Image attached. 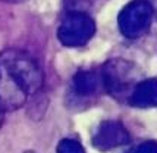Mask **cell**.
Listing matches in <instances>:
<instances>
[{"label":"cell","instance_id":"13","mask_svg":"<svg viewBox=\"0 0 157 153\" xmlns=\"http://www.w3.org/2000/svg\"><path fill=\"white\" fill-rule=\"evenodd\" d=\"M24 153H35V152H33V150H27V152H24Z\"/></svg>","mask_w":157,"mask_h":153},{"label":"cell","instance_id":"8","mask_svg":"<svg viewBox=\"0 0 157 153\" xmlns=\"http://www.w3.org/2000/svg\"><path fill=\"white\" fill-rule=\"evenodd\" d=\"M72 87L76 96L91 97L103 90L101 75L97 71H79L76 72L72 81Z\"/></svg>","mask_w":157,"mask_h":153},{"label":"cell","instance_id":"6","mask_svg":"<svg viewBox=\"0 0 157 153\" xmlns=\"http://www.w3.org/2000/svg\"><path fill=\"white\" fill-rule=\"evenodd\" d=\"M131 141L129 132L119 121H103L93 134L91 143L100 152L125 146Z\"/></svg>","mask_w":157,"mask_h":153},{"label":"cell","instance_id":"5","mask_svg":"<svg viewBox=\"0 0 157 153\" xmlns=\"http://www.w3.org/2000/svg\"><path fill=\"white\" fill-rule=\"evenodd\" d=\"M28 97L18 78L0 62V109L3 112L16 111L27 103Z\"/></svg>","mask_w":157,"mask_h":153},{"label":"cell","instance_id":"12","mask_svg":"<svg viewBox=\"0 0 157 153\" xmlns=\"http://www.w3.org/2000/svg\"><path fill=\"white\" fill-rule=\"evenodd\" d=\"M3 121H5V112L0 109V127H2V124H3Z\"/></svg>","mask_w":157,"mask_h":153},{"label":"cell","instance_id":"11","mask_svg":"<svg viewBox=\"0 0 157 153\" xmlns=\"http://www.w3.org/2000/svg\"><path fill=\"white\" fill-rule=\"evenodd\" d=\"M5 3H22V2H27V0H2Z\"/></svg>","mask_w":157,"mask_h":153},{"label":"cell","instance_id":"10","mask_svg":"<svg viewBox=\"0 0 157 153\" xmlns=\"http://www.w3.org/2000/svg\"><path fill=\"white\" fill-rule=\"evenodd\" d=\"M135 153H157V141H154V140L144 141L143 144L138 146Z\"/></svg>","mask_w":157,"mask_h":153},{"label":"cell","instance_id":"7","mask_svg":"<svg viewBox=\"0 0 157 153\" xmlns=\"http://www.w3.org/2000/svg\"><path fill=\"white\" fill-rule=\"evenodd\" d=\"M132 106L148 109L157 106V78H147L135 84L128 99Z\"/></svg>","mask_w":157,"mask_h":153},{"label":"cell","instance_id":"4","mask_svg":"<svg viewBox=\"0 0 157 153\" xmlns=\"http://www.w3.org/2000/svg\"><path fill=\"white\" fill-rule=\"evenodd\" d=\"M153 6L147 0H132L119 14V29L126 38H138L151 25Z\"/></svg>","mask_w":157,"mask_h":153},{"label":"cell","instance_id":"14","mask_svg":"<svg viewBox=\"0 0 157 153\" xmlns=\"http://www.w3.org/2000/svg\"><path fill=\"white\" fill-rule=\"evenodd\" d=\"M156 16H157V14H156Z\"/></svg>","mask_w":157,"mask_h":153},{"label":"cell","instance_id":"9","mask_svg":"<svg viewBox=\"0 0 157 153\" xmlns=\"http://www.w3.org/2000/svg\"><path fill=\"white\" fill-rule=\"evenodd\" d=\"M57 153H85V149L76 140L63 139L57 144Z\"/></svg>","mask_w":157,"mask_h":153},{"label":"cell","instance_id":"2","mask_svg":"<svg viewBox=\"0 0 157 153\" xmlns=\"http://www.w3.org/2000/svg\"><path fill=\"white\" fill-rule=\"evenodd\" d=\"M103 90L117 100L128 97L135 87L137 66L125 59H110L103 65L101 71Z\"/></svg>","mask_w":157,"mask_h":153},{"label":"cell","instance_id":"1","mask_svg":"<svg viewBox=\"0 0 157 153\" xmlns=\"http://www.w3.org/2000/svg\"><path fill=\"white\" fill-rule=\"evenodd\" d=\"M0 62L18 78L28 96H34L43 88L44 74L35 59L28 53L16 49L5 50L0 53Z\"/></svg>","mask_w":157,"mask_h":153},{"label":"cell","instance_id":"3","mask_svg":"<svg viewBox=\"0 0 157 153\" xmlns=\"http://www.w3.org/2000/svg\"><path fill=\"white\" fill-rule=\"evenodd\" d=\"M96 33L94 19L87 12H66L57 28V38L63 46L79 47L93 38Z\"/></svg>","mask_w":157,"mask_h":153}]
</instances>
